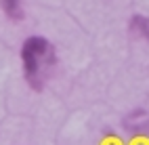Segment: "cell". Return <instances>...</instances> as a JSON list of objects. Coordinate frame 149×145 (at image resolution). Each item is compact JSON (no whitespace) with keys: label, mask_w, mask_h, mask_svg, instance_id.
<instances>
[{"label":"cell","mask_w":149,"mask_h":145,"mask_svg":"<svg viewBox=\"0 0 149 145\" xmlns=\"http://www.w3.org/2000/svg\"><path fill=\"white\" fill-rule=\"evenodd\" d=\"M126 128L132 135H141V132H149V116L145 112H134L130 118H126Z\"/></svg>","instance_id":"3957f363"},{"label":"cell","mask_w":149,"mask_h":145,"mask_svg":"<svg viewBox=\"0 0 149 145\" xmlns=\"http://www.w3.org/2000/svg\"><path fill=\"white\" fill-rule=\"evenodd\" d=\"M19 55H21L23 76L27 84L34 91H40L53 76L57 65V53L53 42L44 36H29L23 40Z\"/></svg>","instance_id":"6da1fadb"},{"label":"cell","mask_w":149,"mask_h":145,"mask_svg":"<svg viewBox=\"0 0 149 145\" xmlns=\"http://www.w3.org/2000/svg\"><path fill=\"white\" fill-rule=\"evenodd\" d=\"M0 8L2 13L11 19V21H21L23 19V0H0Z\"/></svg>","instance_id":"277c9868"},{"label":"cell","mask_w":149,"mask_h":145,"mask_svg":"<svg viewBox=\"0 0 149 145\" xmlns=\"http://www.w3.org/2000/svg\"><path fill=\"white\" fill-rule=\"evenodd\" d=\"M128 30L134 38H143L149 40V17L145 15H132L130 21H128Z\"/></svg>","instance_id":"7a4b0ae2"}]
</instances>
